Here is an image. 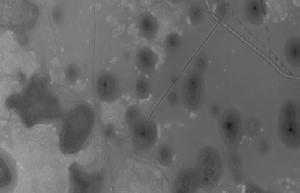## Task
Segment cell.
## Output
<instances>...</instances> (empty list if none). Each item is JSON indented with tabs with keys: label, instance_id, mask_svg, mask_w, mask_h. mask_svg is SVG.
<instances>
[{
	"label": "cell",
	"instance_id": "cell-27",
	"mask_svg": "<svg viewBox=\"0 0 300 193\" xmlns=\"http://www.w3.org/2000/svg\"><path fill=\"white\" fill-rule=\"evenodd\" d=\"M103 135L107 139L114 138L116 135V129L112 124H106L103 128Z\"/></svg>",
	"mask_w": 300,
	"mask_h": 193
},
{
	"label": "cell",
	"instance_id": "cell-17",
	"mask_svg": "<svg viewBox=\"0 0 300 193\" xmlns=\"http://www.w3.org/2000/svg\"><path fill=\"white\" fill-rule=\"evenodd\" d=\"M187 17L193 25H200L205 19L204 8L200 4H192L187 10Z\"/></svg>",
	"mask_w": 300,
	"mask_h": 193
},
{
	"label": "cell",
	"instance_id": "cell-4",
	"mask_svg": "<svg viewBox=\"0 0 300 193\" xmlns=\"http://www.w3.org/2000/svg\"><path fill=\"white\" fill-rule=\"evenodd\" d=\"M219 130L221 137L230 149H236L241 141L243 133V119L241 113L228 108L222 111L219 119Z\"/></svg>",
	"mask_w": 300,
	"mask_h": 193
},
{
	"label": "cell",
	"instance_id": "cell-16",
	"mask_svg": "<svg viewBox=\"0 0 300 193\" xmlns=\"http://www.w3.org/2000/svg\"><path fill=\"white\" fill-rule=\"evenodd\" d=\"M134 93L139 99H147L151 94V85L144 77H140L135 81Z\"/></svg>",
	"mask_w": 300,
	"mask_h": 193
},
{
	"label": "cell",
	"instance_id": "cell-24",
	"mask_svg": "<svg viewBox=\"0 0 300 193\" xmlns=\"http://www.w3.org/2000/svg\"><path fill=\"white\" fill-rule=\"evenodd\" d=\"M270 150H271V145L267 140L262 139L258 142L257 151L259 154H261V155H267Z\"/></svg>",
	"mask_w": 300,
	"mask_h": 193
},
{
	"label": "cell",
	"instance_id": "cell-8",
	"mask_svg": "<svg viewBox=\"0 0 300 193\" xmlns=\"http://www.w3.org/2000/svg\"><path fill=\"white\" fill-rule=\"evenodd\" d=\"M95 91L103 102H113L121 94V85L117 76L110 71L99 73L95 81Z\"/></svg>",
	"mask_w": 300,
	"mask_h": 193
},
{
	"label": "cell",
	"instance_id": "cell-2",
	"mask_svg": "<svg viewBox=\"0 0 300 193\" xmlns=\"http://www.w3.org/2000/svg\"><path fill=\"white\" fill-rule=\"evenodd\" d=\"M277 132L282 144L296 150L300 146V111L299 104L294 99L284 101L279 110Z\"/></svg>",
	"mask_w": 300,
	"mask_h": 193
},
{
	"label": "cell",
	"instance_id": "cell-23",
	"mask_svg": "<svg viewBox=\"0 0 300 193\" xmlns=\"http://www.w3.org/2000/svg\"><path fill=\"white\" fill-rule=\"evenodd\" d=\"M260 130V123L259 121L252 117L250 118L248 121H247V132L250 134V135H256Z\"/></svg>",
	"mask_w": 300,
	"mask_h": 193
},
{
	"label": "cell",
	"instance_id": "cell-26",
	"mask_svg": "<svg viewBox=\"0 0 300 193\" xmlns=\"http://www.w3.org/2000/svg\"><path fill=\"white\" fill-rule=\"evenodd\" d=\"M227 13H228L227 4L225 3L224 1L219 2L216 6V15L218 16V18L219 19H224L225 17H226Z\"/></svg>",
	"mask_w": 300,
	"mask_h": 193
},
{
	"label": "cell",
	"instance_id": "cell-28",
	"mask_svg": "<svg viewBox=\"0 0 300 193\" xmlns=\"http://www.w3.org/2000/svg\"><path fill=\"white\" fill-rule=\"evenodd\" d=\"M180 101V97L179 95L175 92V91H172L168 94L167 96V103L170 105V106H177L178 103Z\"/></svg>",
	"mask_w": 300,
	"mask_h": 193
},
{
	"label": "cell",
	"instance_id": "cell-10",
	"mask_svg": "<svg viewBox=\"0 0 300 193\" xmlns=\"http://www.w3.org/2000/svg\"><path fill=\"white\" fill-rule=\"evenodd\" d=\"M200 187L195 168H184L176 175L173 185L175 192H195Z\"/></svg>",
	"mask_w": 300,
	"mask_h": 193
},
{
	"label": "cell",
	"instance_id": "cell-25",
	"mask_svg": "<svg viewBox=\"0 0 300 193\" xmlns=\"http://www.w3.org/2000/svg\"><path fill=\"white\" fill-rule=\"evenodd\" d=\"M229 163L231 164V169L233 171V173L235 172L238 177H240V172H241V162H240V158L237 155H232Z\"/></svg>",
	"mask_w": 300,
	"mask_h": 193
},
{
	"label": "cell",
	"instance_id": "cell-22",
	"mask_svg": "<svg viewBox=\"0 0 300 193\" xmlns=\"http://www.w3.org/2000/svg\"><path fill=\"white\" fill-rule=\"evenodd\" d=\"M208 57L205 53H200L196 58H195V61H194V66H195V69L196 71L198 72H202L204 71L207 66H208Z\"/></svg>",
	"mask_w": 300,
	"mask_h": 193
},
{
	"label": "cell",
	"instance_id": "cell-1",
	"mask_svg": "<svg viewBox=\"0 0 300 193\" xmlns=\"http://www.w3.org/2000/svg\"><path fill=\"white\" fill-rule=\"evenodd\" d=\"M95 113L88 104H77L65 116L59 132V147L64 154L80 151L91 136Z\"/></svg>",
	"mask_w": 300,
	"mask_h": 193
},
{
	"label": "cell",
	"instance_id": "cell-14",
	"mask_svg": "<svg viewBox=\"0 0 300 193\" xmlns=\"http://www.w3.org/2000/svg\"><path fill=\"white\" fill-rule=\"evenodd\" d=\"M284 55L292 67L300 65V40L298 36L290 37L284 45Z\"/></svg>",
	"mask_w": 300,
	"mask_h": 193
},
{
	"label": "cell",
	"instance_id": "cell-20",
	"mask_svg": "<svg viewBox=\"0 0 300 193\" xmlns=\"http://www.w3.org/2000/svg\"><path fill=\"white\" fill-rule=\"evenodd\" d=\"M143 117L142 111L137 105H130L124 113V120L126 124L131 127L134 123H136L138 120H140Z\"/></svg>",
	"mask_w": 300,
	"mask_h": 193
},
{
	"label": "cell",
	"instance_id": "cell-31",
	"mask_svg": "<svg viewBox=\"0 0 300 193\" xmlns=\"http://www.w3.org/2000/svg\"><path fill=\"white\" fill-rule=\"evenodd\" d=\"M170 1H171L172 3H174V4H180L181 2L184 1V0H170Z\"/></svg>",
	"mask_w": 300,
	"mask_h": 193
},
{
	"label": "cell",
	"instance_id": "cell-18",
	"mask_svg": "<svg viewBox=\"0 0 300 193\" xmlns=\"http://www.w3.org/2000/svg\"><path fill=\"white\" fill-rule=\"evenodd\" d=\"M64 78L68 83H76L81 76V69L80 67L75 64V63H70L64 68Z\"/></svg>",
	"mask_w": 300,
	"mask_h": 193
},
{
	"label": "cell",
	"instance_id": "cell-6",
	"mask_svg": "<svg viewBox=\"0 0 300 193\" xmlns=\"http://www.w3.org/2000/svg\"><path fill=\"white\" fill-rule=\"evenodd\" d=\"M69 179L73 186V190L76 192L99 191L103 184L101 174L89 173L76 163L69 167Z\"/></svg>",
	"mask_w": 300,
	"mask_h": 193
},
{
	"label": "cell",
	"instance_id": "cell-15",
	"mask_svg": "<svg viewBox=\"0 0 300 193\" xmlns=\"http://www.w3.org/2000/svg\"><path fill=\"white\" fill-rule=\"evenodd\" d=\"M157 160L162 166H170L174 160V151L169 144H162L157 150Z\"/></svg>",
	"mask_w": 300,
	"mask_h": 193
},
{
	"label": "cell",
	"instance_id": "cell-12",
	"mask_svg": "<svg viewBox=\"0 0 300 193\" xmlns=\"http://www.w3.org/2000/svg\"><path fill=\"white\" fill-rule=\"evenodd\" d=\"M137 29L141 37L153 40L159 31V21L151 12H143L138 17Z\"/></svg>",
	"mask_w": 300,
	"mask_h": 193
},
{
	"label": "cell",
	"instance_id": "cell-3",
	"mask_svg": "<svg viewBox=\"0 0 300 193\" xmlns=\"http://www.w3.org/2000/svg\"><path fill=\"white\" fill-rule=\"evenodd\" d=\"M195 169L201 188L212 189L216 187L223 173L222 158L218 149L210 145L201 148Z\"/></svg>",
	"mask_w": 300,
	"mask_h": 193
},
{
	"label": "cell",
	"instance_id": "cell-19",
	"mask_svg": "<svg viewBox=\"0 0 300 193\" xmlns=\"http://www.w3.org/2000/svg\"><path fill=\"white\" fill-rule=\"evenodd\" d=\"M182 45L181 36L176 32H170L164 39V46L169 52H176Z\"/></svg>",
	"mask_w": 300,
	"mask_h": 193
},
{
	"label": "cell",
	"instance_id": "cell-5",
	"mask_svg": "<svg viewBox=\"0 0 300 193\" xmlns=\"http://www.w3.org/2000/svg\"><path fill=\"white\" fill-rule=\"evenodd\" d=\"M204 94V80L200 72L195 71L187 76L182 88V98L185 106L191 111L200 108Z\"/></svg>",
	"mask_w": 300,
	"mask_h": 193
},
{
	"label": "cell",
	"instance_id": "cell-7",
	"mask_svg": "<svg viewBox=\"0 0 300 193\" xmlns=\"http://www.w3.org/2000/svg\"><path fill=\"white\" fill-rule=\"evenodd\" d=\"M130 130L133 144L140 150L151 148L157 141L158 128L152 120L142 117L130 127Z\"/></svg>",
	"mask_w": 300,
	"mask_h": 193
},
{
	"label": "cell",
	"instance_id": "cell-21",
	"mask_svg": "<svg viewBox=\"0 0 300 193\" xmlns=\"http://www.w3.org/2000/svg\"><path fill=\"white\" fill-rule=\"evenodd\" d=\"M51 18L53 22L57 25H60L64 22L65 19V11L60 5H55L51 10Z\"/></svg>",
	"mask_w": 300,
	"mask_h": 193
},
{
	"label": "cell",
	"instance_id": "cell-30",
	"mask_svg": "<svg viewBox=\"0 0 300 193\" xmlns=\"http://www.w3.org/2000/svg\"><path fill=\"white\" fill-rule=\"evenodd\" d=\"M246 191L247 192H262L263 191V189H262L261 187H259L258 185L256 184H248V186L246 187Z\"/></svg>",
	"mask_w": 300,
	"mask_h": 193
},
{
	"label": "cell",
	"instance_id": "cell-11",
	"mask_svg": "<svg viewBox=\"0 0 300 193\" xmlns=\"http://www.w3.org/2000/svg\"><path fill=\"white\" fill-rule=\"evenodd\" d=\"M16 171L11 158L2 152L0 157V187L1 191H9L15 186Z\"/></svg>",
	"mask_w": 300,
	"mask_h": 193
},
{
	"label": "cell",
	"instance_id": "cell-9",
	"mask_svg": "<svg viewBox=\"0 0 300 193\" xmlns=\"http://www.w3.org/2000/svg\"><path fill=\"white\" fill-rule=\"evenodd\" d=\"M243 12L247 21L252 25H261L267 16L265 0H244Z\"/></svg>",
	"mask_w": 300,
	"mask_h": 193
},
{
	"label": "cell",
	"instance_id": "cell-29",
	"mask_svg": "<svg viewBox=\"0 0 300 193\" xmlns=\"http://www.w3.org/2000/svg\"><path fill=\"white\" fill-rule=\"evenodd\" d=\"M209 113L212 115V116H220V114L222 113L220 105L217 103L211 104L209 108Z\"/></svg>",
	"mask_w": 300,
	"mask_h": 193
},
{
	"label": "cell",
	"instance_id": "cell-13",
	"mask_svg": "<svg viewBox=\"0 0 300 193\" xmlns=\"http://www.w3.org/2000/svg\"><path fill=\"white\" fill-rule=\"evenodd\" d=\"M135 61L138 69L141 72H152L159 62L157 53L149 46H142L137 49L135 54Z\"/></svg>",
	"mask_w": 300,
	"mask_h": 193
}]
</instances>
